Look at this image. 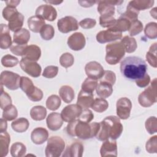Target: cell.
Returning <instances> with one entry per match:
<instances>
[{"label":"cell","mask_w":157,"mask_h":157,"mask_svg":"<svg viewBox=\"0 0 157 157\" xmlns=\"http://www.w3.org/2000/svg\"><path fill=\"white\" fill-rule=\"evenodd\" d=\"M147 70L145 61L137 56H128L120 64L122 75L131 80H136L142 77L146 74Z\"/></svg>","instance_id":"1"},{"label":"cell","mask_w":157,"mask_h":157,"mask_svg":"<svg viewBox=\"0 0 157 157\" xmlns=\"http://www.w3.org/2000/svg\"><path fill=\"white\" fill-rule=\"evenodd\" d=\"M99 124V129L96 137L101 141L109 140L110 137L112 140H116L123 132V127L120 118L114 115L106 117Z\"/></svg>","instance_id":"2"},{"label":"cell","mask_w":157,"mask_h":157,"mask_svg":"<svg viewBox=\"0 0 157 157\" xmlns=\"http://www.w3.org/2000/svg\"><path fill=\"white\" fill-rule=\"evenodd\" d=\"M99 123H87L75 119L69 123L66 127L67 134L72 137H77L83 140H86L96 136L99 129Z\"/></svg>","instance_id":"3"},{"label":"cell","mask_w":157,"mask_h":157,"mask_svg":"<svg viewBox=\"0 0 157 157\" xmlns=\"http://www.w3.org/2000/svg\"><path fill=\"white\" fill-rule=\"evenodd\" d=\"M105 61L110 65H115L123 58L125 54L124 48L120 42L107 44L105 47Z\"/></svg>","instance_id":"4"},{"label":"cell","mask_w":157,"mask_h":157,"mask_svg":"<svg viewBox=\"0 0 157 157\" xmlns=\"http://www.w3.org/2000/svg\"><path fill=\"white\" fill-rule=\"evenodd\" d=\"M20 88L26 93L28 99L32 101L37 102L43 98L42 91L34 86L32 80L27 77H21Z\"/></svg>","instance_id":"5"},{"label":"cell","mask_w":157,"mask_h":157,"mask_svg":"<svg viewBox=\"0 0 157 157\" xmlns=\"http://www.w3.org/2000/svg\"><path fill=\"white\" fill-rule=\"evenodd\" d=\"M156 83V78H155L151 81L150 85L139 95L138 102L141 106L148 107L157 101Z\"/></svg>","instance_id":"6"},{"label":"cell","mask_w":157,"mask_h":157,"mask_svg":"<svg viewBox=\"0 0 157 157\" xmlns=\"http://www.w3.org/2000/svg\"><path fill=\"white\" fill-rule=\"evenodd\" d=\"M65 147L64 140L59 136H52L47 140L45 150L47 157H58L63 151Z\"/></svg>","instance_id":"7"},{"label":"cell","mask_w":157,"mask_h":157,"mask_svg":"<svg viewBox=\"0 0 157 157\" xmlns=\"http://www.w3.org/2000/svg\"><path fill=\"white\" fill-rule=\"evenodd\" d=\"M21 77L13 72L9 71H2L1 74V85L5 86L10 90H16L20 87Z\"/></svg>","instance_id":"8"},{"label":"cell","mask_w":157,"mask_h":157,"mask_svg":"<svg viewBox=\"0 0 157 157\" xmlns=\"http://www.w3.org/2000/svg\"><path fill=\"white\" fill-rule=\"evenodd\" d=\"M20 65L25 72L33 77H38L41 74V66L36 61L22 58L20 61Z\"/></svg>","instance_id":"9"},{"label":"cell","mask_w":157,"mask_h":157,"mask_svg":"<svg viewBox=\"0 0 157 157\" xmlns=\"http://www.w3.org/2000/svg\"><path fill=\"white\" fill-rule=\"evenodd\" d=\"M57 26L61 33H67L78 29V23L74 17L66 16L58 20L57 22Z\"/></svg>","instance_id":"10"},{"label":"cell","mask_w":157,"mask_h":157,"mask_svg":"<svg viewBox=\"0 0 157 157\" xmlns=\"http://www.w3.org/2000/svg\"><path fill=\"white\" fill-rule=\"evenodd\" d=\"M116 108L118 117L122 120H126L130 116L132 108L131 101L127 98H121L117 102Z\"/></svg>","instance_id":"11"},{"label":"cell","mask_w":157,"mask_h":157,"mask_svg":"<svg viewBox=\"0 0 157 157\" xmlns=\"http://www.w3.org/2000/svg\"><path fill=\"white\" fill-rule=\"evenodd\" d=\"M82 110V108L78 104H69L62 110L61 115L63 121L69 123L77 119Z\"/></svg>","instance_id":"12"},{"label":"cell","mask_w":157,"mask_h":157,"mask_svg":"<svg viewBox=\"0 0 157 157\" xmlns=\"http://www.w3.org/2000/svg\"><path fill=\"white\" fill-rule=\"evenodd\" d=\"M123 1H98V11L101 16H113L115 13V5H120Z\"/></svg>","instance_id":"13"},{"label":"cell","mask_w":157,"mask_h":157,"mask_svg":"<svg viewBox=\"0 0 157 157\" xmlns=\"http://www.w3.org/2000/svg\"><path fill=\"white\" fill-rule=\"evenodd\" d=\"M35 14L36 16L50 21L55 20L57 17V12L55 8L50 4L40 5L36 9Z\"/></svg>","instance_id":"14"},{"label":"cell","mask_w":157,"mask_h":157,"mask_svg":"<svg viewBox=\"0 0 157 157\" xmlns=\"http://www.w3.org/2000/svg\"><path fill=\"white\" fill-rule=\"evenodd\" d=\"M85 71L88 77L95 80L100 79L104 72L102 65L94 61L88 63L85 67Z\"/></svg>","instance_id":"15"},{"label":"cell","mask_w":157,"mask_h":157,"mask_svg":"<svg viewBox=\"0 0 157 157\" xmlns=\"http://www.w3.org/2000/svg\"><path fill=\"white\" fill-rule=\"evenodd\" d=\"M69 47L74 51H78L84 48L86 44V40L82 33L77 32L71 35L67 39Z\"/></svg>","instance_id":"16"},{"label":"cell","mask_w":157,"mask_h":157,"mask_svg":"<svg viewBox=\"0 0 157 157\" xmlns=\"http://www.w3.org/2000/svg\"><path fill=\"white\" fill-rule=\"evenodd\" d=\"M122 37L121 33L116 32L110 29L101 31L96 35V40L100 44L113 42L120 39Z\"/></svg>","instance_id":"17"},{"label":"cell","mask_w":157,"mask_h":157,"mask_svg":"<svg viewBox=\"0 0 157 157\" xmlns=\"http://www.w3.org/2000/svg\"><path fill=\"white\" fill-rule=\"evenodd\" d=\"M47 127L52 131H57L61 128L63 123V120L61 114L58 112L50 113L46 119Z\"/></svg>","instance_id":"18"},{"label":"cell","mask_w":157,"mask_h":157,"mask_svg":"<svg viewBox=\"0 0 157 157\" xmlns=\"http://www.w3.org/2000/svg\"><path fill=\"white\" fill-rule=\"evenodd\" d=\"M8 25L1 24L0 29V47L1 49H7L12 45V39Z\"/></svg>","instance_id":"19"},{"label":"cell","mask_w":157,"mask_h":157,"mask_svg":"<svg viewBox=\"0 0 157 157\" xmlns=\"http://www.w3.org/2000/svg\"><path fill=\"white\" fill-rule=\"evenodd\" d=\"M93 93L88 92L81 90L78 94L77 104L83 109H88L91 107L93 101Z\"/></svg>","instance_id":"20"},{"label":"cell","mask_w":157,"mask_h":157,"mask_svg":"<svg viewBox=\"0 0 157 157\" xmlns=\"http://www.w3.org/2000/svg\"><path fill=\"white\" fill-rule=\"evenodd\" d=\"M48 137V131L44 128L38 127L33 130L31 134V139L34 144L40 145L44 144Z\"/></svg>","instance_id":"21"},{"label":"cell","mask_w":157,"mask_h":157,"mask_svg":"<svg viewBox=\"0 0 157 157\" xmlns=\"http://www.w3.org/2000/svg\"><path fill=\"white\" fill-rule=\"evenodd\" d=\"M101 155L102 157L107 156H117V142L105 140L102 144L100 149Z\"/></svg>","instance_id":"22"},{"label":"cell","mask_w":157,"mask_h":157,"mask_svg":"<svg viewBox=\"0 0 157 157\" xmlns=\"http://www.w3.org/2000/svg\"><path fill=\"white\" fill-rule=\"evenodd\" d=\"M41 56V50L39 47L36 45H29L26 47L22 58L34 61L39 59Z\"/></svg>","instance_id":"23"},{"label":"cell","mask_w":157,"mask_h":157,"mask_svg":"<svg viewBox=\"0 0 157 157\" xmlns=\"http://www.w3.org/2000/svg\"><path fill=\"white\" fill-rule=\"evenodd\" d=\"M83 146L80 142H74L68 146L63 155L64 157H82L83 153Z\"/></svg>","instance_id":"24"},{"label":"cell","mask_w":157,"mask_h":157,"mask_svg":"<svg viewBox=\"0 0 157 157\" xmlns=\"http://www.w3.org/2000/svg\"><path fill=\"white\" fill-rule=\"evenodd\" d=\"M30 39L29 31L26 28L14 33L13 36V42L17 45H26Z\"/></svg>","instance_id":"25"},{"label":"cell","mask_w":157,"mask_h":157,"mask_svg":"<svg viewBox=\"0 0 157 157\" xmlns=\"http://www.w3.org/2000/svg\"><path fill=\"white\" fill-rule=\"evenodd\" d=\"M23 21L24 16L22 13L18 12L9 20L8 27L10 31L15 33L21 29L23 25Z\"/></svg>","instance_id":"26"},{"label":"cell","mask_w":157,"mask_h":157,"mask_svg":"<svg viewBox=\"0 0 157 157\" xmlns=\"http://www.w3.org/2000/svg\"><path fill=\"white\" fill-rule=\"evenodd\" d=\"M45 25V20L40 17L34 15L29 17L28 20L29 29L34 33H40L42 26Z\"/></svg>","instance_id":"27"},{"label":"cell","mask_w":157,"mask_h":157,"mask_svg":"<svg viewBox=\"0 0 157 157\" xmlns=\"http://www.w3.org/2000/svg\"><path fill=\"white\" fill-rule=\"evenodd\" d=\"M10 137L7 131L0 133V156H6L9 152Z\"/></svg>","instance_id":"28"},{"label":"cell","mask_w":157,"mask_h":157,"mask_svg":"<svg viewBox=\"0 0 157 157\" xmlns=\"http://www.w3.org/2000/svg\"><path fill=\"white\" fill-rule=\"evenodd\" d=\"M59 94L62 100L66 103L71 102L75 97L73 88L68 85L62 86L59 88Z\"/></svg>","instance_id":"29"},{"label":"cell","mask_w":157,"mask_h":157,"mask_svg":"<svg viewBox=\"0 0 157 157\" xmlns=\"http://www.w3.org/2000/svg\"><path fill=\"white\" fill-rule=\"evenodd\" d=\"M96 90L97 94L99 97L103 99L109 97L113 92V88H112V85L105 82H99Z\"/></svg>","instance_id":"30"},{"label":"cell","mask_w":157,"mask_h":157,"mask_svg":"<svg viewBox=\"0 0 157 157\" xmlns=\"http://www.w3.org/2000/svg\"><path fill=\"white\" fill-rule=\"evenodd\" d=\"M131 21L129 20L126 19V18L120 16V17L116 20L115 25L108 29H110L116 32L122 33L128 30L129 29Z\"/></svg>","instance_id":"31"},{"label":"cell","mask_w":157,"mask_h":157,"mask_svg":"<svg viewBox=\"0 0 157 157\" xmlns=\"http://www.w3.org/2000/svg\"><path fill=\"white\" fill-rule=\"evenodd\" d=\"M29 125L28 120L23 117L17 118L12 121L11 123V127L13 131L17 132H25Z\"/></svg>","instance_id":"32"},{"label":"cell","mask_w":157,"mask_h":157,"mask_svg":"<svg viewBox=\"0 0 157 157\" xmlns=\"http://www.w3.org/2000/svg\"><path fill=\"white\" fill-rule=\"evenodd\" d=\"M47 115L46 109L42 105H36L30 110V116L35 121L43 120Z\"/></svg>","instance_id":"33"},{"label":"cell","mask_w":157,"mask_h":157,"mask_svg":"<svg viewBox=\"0 0 157 157\" xmlns=\"http://www.w3.org/2000/svg\"><path fill=\"white\" fill-rule=\"evenodd\" d=\"M120 42L123 45L125 52L129 53L135 52L137 47L136 39L134 37L128 36L123 37L121 39Z\"/></svg>","instance_id":"34"},{"label":"cell","mask_w":157,"mask_h":157,"mask_svg":"<svg viewBox=\"0 0 157 157\" xmlns=\"http://www.w3.org/2000/svg\"><path fill=\"white\" fill-rule=\"evenodd\" d=\"M155 1H147V0H135L131 1L129 2L128 5L131 6L132 7L134 8L136 10H145L149 8H151L153 4Z\"/></svg>","instance_id":"35"},{"label":"cell","mask_w":157,"mask_h":157,"mask_svg":"<svg viewBox=\"0 0 157 157\" xmlns=\"http://www.w3.org/2000/svg\"><path fill=\"white\" fill-rule=\"evenodd\" d=\"M10 151L13 157H21L25 155L26 147L23 143L17 142L12 145Z\"/></svg>","instance_id":"36"},{"label":"cell","mask_w":157,"mask_h":157,"mask_svg":"<svg viewBox=\"0 0 157 157\" xmlns=\"http://www.w3.org/2000/svg\"><path fill=\"white\" fill-rule=\"evenodd\" d=\"M109 107L108 102L103 98H96L91 107V109L98 113H102L105 111Z\"/></svg>","instance_id":"37"},{"label":"cell","mask_w":157,"mask_h":157,"mask_svg":"<svg viewBox=\"0 0 157 157\" xmlns=\"http://www.w3.org/2000/svg\"><path fill=\"white\" fill-rule=\"evenodd\" d=\"M18 116V111L16 107L10 104L3 109L2 118L7 121H12L15 120Z\"/></svg>","instance_id":"38"},{"label":"cell","mask_w":157,"mask_h":157,"mask_svg":"<svg viewBox=\"0 0 157 157\" xmlns=\"http://www.w3.org/2000/svg\"><path fill=\"white\" fill-rule=\"evenodd\" d=\"M146 59L150 66L155 68L156 67V43H154L150 46L146 54Z\"/></svg>","instance_id":"39"},{"label":"cell","mask_w":157,"mask_h":157,"mask_svg":"<svg viewBox=\"0 0 157 157\" xmlns=\"http://www.w3.org/2000/svg\"><path fill=\"white\" fill-rule=\"evenodd\" d=\"M40 37L45 40H51L55 35L54 28L49 24H45L40 31Z\"/></svg>","instance_id":"40"},{"label":"cell","mask_w":157,"mask_h":157,"mask_svg":"<svg viewBox=\"0 0 157 157\" xmlns=\"http://www.w3.org/2000/svg\"><path fill=\"white\" fill-rule=\"evenodd\" d=\"M61 105V99L57 95L52 94L50 96L46 101V107L49 110L55 111Z\"/></svg>","instance_id":"41"},{"label":"cell","mask_w":157,"mask_h":157,"mask_svg":"<svg viewBox=\"0 0 157 157\" xmlns=\"http://www.w3.org/2000/svg\"><path fill=\"white\" fill-rule=\"evenodd\" d=\"M144 33L145 36L151 39H155L157 37V23L155 22H150L146 25Z\"/></svg>","instance_id":"42"},{"label":"cell","mask_w":157,"mask_h":157,"mask_svg":"<svg viewBox=\"0 0 157 157\" xmlns=\"http://www.w3.org/2000/svg\"><path fill=\"white\" fill-rule=\"evenodd\" d=\"M98 85V83L97 80L88 77L82 83V90L88 92L93 93V91L96 88Z\"/></svg>","instance_id":"43"},{"label":"cell","mask_w":157,"mask_h":157,"mask_svg":"<svg viewBox=\"0 0 157 157\" xmlns=\"http://www.w3.org/2000/svg\"><path fill=\"white\" fill-rule=\"evenodd\" d=\"M19 61L17 58L11 55L7 54L1 58V64L6 67H12L17 65Z\"/></svg>","instance_id":"44"},{"label":"cell","mask_w":157,"mask_h":157,"mask_svg":"<svg viewBox=\"0 0 157 157\" xmlns=\"http://www.w3.org/2000/svg\"><path fill=\"white\" fill-rule=\"evenodd\" d=\"M74 62V58L70 53H64L61 55L59 58L60 64L65 67L67 68L72 66Z\"/></svg>","instance_id":"45"},{"label":"cell","mask_w":157,"mask_h":157,"mask_svg":"<svg viewBox=\"0 0 157 157\" xmlns=\"http://www.w3.org/2000/svg\"><path fill=\"white\" fill-rule=\"evenodd\" d=\"M143 28V25L140 21L138 20L132 21L131 22L130 27L128 29L129 34L131 36H136L142 31Z\"/></svg>","instance_id":"46"},{"label":"cell","mask_w":157,"mask_h":157,"mask_svg":"<svg viewBox=\"0 0 157 157\" xmlns=\"http://www.w3.org/2000/svg\"><path fill=\"white\" fill-rule=\"evenodd\" d=\"M145 129L150 134H153L157 131V120L155 117H150L145 123Z\"/></svg>","instance_id":"47"},{"label":"cell","mask_w":157,"mask_h":157,"mask_svg":"<svg viewBox=\"0 0 157 157\" xmlns=\"http://www.w3.org/2000/svg\"><path fill=\"white\" fill-rule=\"evenodd\" d=\"M139 13V12L137 10H136L134 8L132 7L129 5H128L126 10L124 13H123L121 17L126 18L128 20H129L131 22L132 21L137 20L138 15Z\"/></svg>","instance_id":"48"},{"label":"cell","mask_w":157,"mask_h":157,"mask_svg":"<svg viewBox=\"0 0 157 157\" xmlns=\"http://www.w3.org/2000/svg\"><path fill=\"white\" fill-rule=\"evenodd\" d=\"M99 80L100 82H105L113 86L116 81V75L113 71L106 70L104 71V74Z\"/></svg>","instance_id":"49"},{"label":"cell","mask_w":157,"mask_h":157,"mask_svg":"<svg viewBox=\"0 0 157 157\" xmlns=\"http://www.w3.org/2000/svg\"><path fill=\"white\" fill-rule=\"evenodd\" d=\"M145 149L149 153H156L157 152V136L151 137L146 142Z\"/></svg>","instance_id":"50"},{"label":"cell","mask_w":157,"mask_h":157,"mask_svg":"<svg viewBox=\"0 0 157 157\" xmlns=\"http://www.w3.org/2000/svg\"><path fill=\"white\" fill-rule=\"evenodd\" d=\"M116 20L113 16H100L99 24L103 28H109L115 25Z\"/></svg>","instance_id":"51"},{"label":"cell","mask_w":157,"mask_h":157,"mask_svg":"<svg viewBox=\"0 0 157 157\" xmlns=\"http://www.w3.org/2000/svg\"><path fill=\"white\" fill-rule=\"evenodd\" d=\"M58 72V67L56 66H47L42 74V76L48 78H52L56 76Z\"/></svg>","instance_id":"52"},{"label":"cell","mask_w":157,"mask_h":157,"mask_svg":"<svg viewBox=\"0 0 157 157\" xmlns=\"http://www.w3.org/2000/svg\"><path fill=\"white\" fill-rule=\"evenodd\" d=\"M1 98H0V102H1V109H4L8 105L12 104V99L10 96L3 90L2 85H1Z\"/></svg>","instance_id":"53"},{"label":"cell","mask_w":157,"mask_h":157,"mask_svg":"<svg viewBox=\"0 0 157 157\" xmlns=\"http://www.w3.org/2000/svg\"><path fill=\"white\" fill-rule=\"evenodd\" d=\"M94 118V115L91 110L88 109H83L79 117L77 118L81 121L90 123Z\"/></svg>","instance_id":"54"},{"label":"cell","mask_w":157,"mask_h":157,"mask_svg":"<svg viewBox=\"0 0 157 157\" xmlns=\"http://www.w3.org/2000/svg\"><path fill=\"white\" fill-rule=\"evenodd\" d=\"M18 12L16 8L11 7L9 6H6L2 10V17L7 21H9V20L12 18V17L15 15Z\"/></svg>","instance_id":"55"},{"label":"cell","mask_w":157,"mask_h":157,"mask_svg":"<svg viewBox=\"0 0 157 157\" xmlns=\"http://www.w3.org/2000/svg\"><path fill=\"white\" fill-rule=\"evenodd\" d=\"M96 21L94 19L86 18L81 20L78 25L83 29H91L95 26Z\"/></svg>","instance_id":"56"},{"label":"cell","mask_w":157,"mask_h":157,"mask_svg":"<svg viewBox=\"0 0 157 157\" xmlns=\"http://www.w3.org/2000/svg\"><path fill=\"white\" fill-rule=\"evenodd\" d=\"M27 45H28L27 44L26 45L15 44L10 47V50L13 54H14L17 56H22Z\"/></svg>","instance_id":"57"},{"label":"cell","mask_w":157,"mask_h":157,"mask_svg":"<svg viewBox=\"0 0 157 157\" xmlns=\"http://www.w3.org/2000/svg\"><path fill=\"white\" fill-rule=\"evenodd\" d=\"M136 85L140 88H144L147 86L150 82V77L149 75L145 74L142 77L135 80Z\"/></svg>","instance_id":"58"},{"label":"cell","mask_w":157,"mask_h":157,"mask_svg":"<svg viewBox=\"0 0 157 157\" xmlns=\"http://www.w3.org/2000/svg\"><path fill=\"white\" fill-rule=\"evenodd\" d=\"M78 2L82 7H91L92 6H93L96 2V1H78Z\"/></svg>","instance_id":"59"},{"label":"cell","mask_w":157,"mask_h":157,"mask_svg":"<svg viewBox=\"0 0 157 157\" xmlns=\"http://www.w3.org/2000/svg\"><path fill=\"white\" fill-rule=\"evenodd\" d=\"M7 128V120L2 118L0 120V131L1 132L6 131Z\"/></svg>","instance_id":"60"},{"label":"cell","mask_w":157,"mask_h":157,"mask_svg":"<svg viewBox=\"0 0 157 157\" xmlns=\"http://www.w3.org/2000/svg\"><path fill=\"white\" fill-rule=\"evenodd\" d=\"M20 3V1H6L7 6L16 8V7Z\"/></svg>","instance_id":"61"},{"label":"cell","mask_w":157,"mask_h":157,"mask_svg":"<svg viewBox=\"0 0 157 157\" xmlns=\"http://www.w3.org/2000/svg\"><path fill=\"white\" fill-rule=\"evenodd\" d=\"M45 2L49 3V4H54V5H58L61 3L63 2V1H45Z\"/></svg>","instance_id":"62"},{"label":"cell","mask_w":157,"mask_h":157,"mask_svg":"<svg viewBox=\"0 0 157 157\" xmlns=\"http://www.w3.org/2000/svg\"><path fill=\"white\" fill-rule=\"evenodd\" d=\"M156 9H157V8L155 7L150 10V14H151V17H153L154 18H156V14H157Z\"/></svg>","instance_id":"63"}]
</instances>
